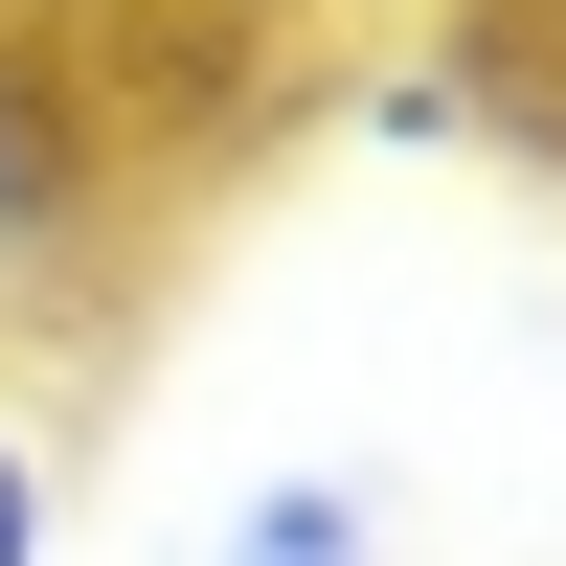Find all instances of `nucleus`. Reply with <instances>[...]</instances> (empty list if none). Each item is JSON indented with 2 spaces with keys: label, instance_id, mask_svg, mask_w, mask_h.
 I'll return each instance as SVG.
<instances>
[{
  "label": "nucleus",
  "instance_id": "7ed1b4c3",
  "mask_svg": "<svg viewBox=\"0 0 566 566\" xmlns=\"http://www.w3.org/2000/svg\"><path fill=\"white\" fill-rule=\"evenodd\" d=\"M0 566H69V431L0 386Z\"/></svg>",
  "mask_w": 566,
  "mask_h": 566
},
{
  "label": "nucleus",
  "instance_id": "f257e3e1",
  "mask_svg": "<svg viewBox=\"0 0 566 566\" xmlns=\"http://www.w3.org/2000/svg\"><path fill=\"white\" fill-rule=\"evenodd\" d=\"M136 227V91L69 0H0V317H69Z\"/></svg>",
  "mask_w": 566,
  "mask_h": 566
},
{
  "label": "nucleus",
  "instance_id": "f03ea898",
  "mask_svg": "<svg viewBox=\"0 0 566 566\" xmlns=\"http://www.w3.org/2000/svg\"><path fill=\"white\" fill-rule=\"evenodd\" d=\"M227 566H386V499L363 476H250L227 499Z\"/></svg>",
  "mask_w": 566,
  "mask_h": 566
}]
</instances>
